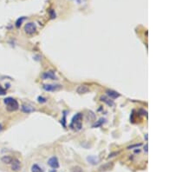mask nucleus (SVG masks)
<instances>
[{
  "label": "nucleus",
  "instance_id": "a878e982",
  "mask_svg": "<svg viewBox=\"0 0 195 172\" xmlns=\"http://www.w3.org/2000/svg\"><path fill=\"white\" fill-rule=\"evenodd\" d=\"M144 150L145 152H147V144H146L145 147H144Z\"/></svg>",
  "mask_w": 195,
  "mask_h": 172
},
{
  "label": "nucleus",
  "instance_id": "1a4fd4ad",
  "mask_svg": "<svg viewBox=\"0 0 195 172\" xmlns=\"http://www.w3.org/2000/svg\"><path fill=\"white\" fill-rule=\"evenodd\" d=\"M113 166H114V164H113V163H105V164H103V165H102L99 168V171L100 172H104V171H107V170H109V169H111L113 168Z\"/></svg>",
  "mask_w": 195,
  "mask_h": 172
},
{
  "label": "nucleus",
  "instance_id": "c85d7f7f",
  "mask_svg": "<svg viewBox=\"0 0 195 172\" xmlns=\"http://www.w3.org/2000/svg\"><path fill=\"white\" fill-rule=\"evenodd\" d=\"M50 172H56V169H53V170H51Z\"/></svg>",
  "mask_w": 195,
  "mask_h": 172
},
{
  "label": "nucleus",
  "instance_id": "2eb2a0df",
  "mask_svg": "<svg viewBox=\"0 0 195 172\" xmlns=\"http://www.w3.org/2000/svg\"><path fill=\"white\" fill-rule=\"evenodd\" d=\"M31 172H43V170L38 164H33L31 167Z\"/></svg>",
  "mask_w": 195,
  "mask_h": 172
},
{
  "label": "nucleus",
  "instance_id": "aec40b11",
  "mask_svg": "<svg viewBox=\"0 0 195 172\" xmlns=\"http://www.w3.org/2000/svg\"><path fill=\"white\" fill-rule=\"evenodd\" d=\"M104 122H105V119H100V120H99V123H98L97 124H95V125H94V127H98V126H100V125H102V124L103 123H104Z\"/></svg>",
  "mask_w": 195,
  "mask_h": 172
},
{
  "label": "nucleus",
  "instance_id": "f257e3e1",
  "mask_svg": "<svg viewBox=\"0 0 195 172\" xmlns=\"http://www.w3.org/2000/svg\"><path fill=\"white\" fill-rule=\"evenodd\" d=\"M82 114L77 113L73 116L71 121L70 127L76 130H80L82 129Z\"/></svg>",
  "mask_w": 195,
  "mask_h": 172
},
{
  "label": "nucleus",
  "instance_id": "423d86ee",
  "mask_svg": "<svg viewBox=\"0 0 195 172\" xmlns=\"http://www.w3.org/2000/svg\"><path fill=\"white\" fill-rule=\"evenodd\" d=\"M48 164L54 169L59 168V161H58L57 157H56V156H52V157H50V159H49Z\"/></svg>",
  "mask_w": 195,
  "mask_h": 172
},
{
  "label": "nucleus",
  "instance_id": "dca6fc26",
  "mask_svg": "<svg viewBox=\"0 0 195 172\" xmlns=\"http://www.w3.org/2000/svg\"><path fill=\"white\" fill-rule=\"evenodd\" d=\"M70 171L71 172H83L82 169L81 168V167H79V166H74V167H72V168H71V169H70Z\"/></svg>",
  "mask_w": 195,
  "mask_h": 172
},
{
  "label": "nucleus",
  "instance_id": "6e6552de",
  "mask_svg": "<svg viewBox=\"0 0 195 172\" xmlns=\"http://www.w3.org/2000/svg\"><path fill=\"white\" fill-rule=\"evenodd\" d=\"M89 91V88L87 85H79L76 88V92L78 94H85Z\"/></svg>",
  "mask_w": 195,
  "mask_h": 172
},
{
  "label": "nucleus",
  "instance_id": "bb28decb",
  "mask_svg": "<svg viewBox=\"0 0 195 172\" xmlns=\"http://www.w3.org/2000/svg\"><path fill=\"white\" fill-rule=\"evenodd\" d=\"M2 129H3V126H2V124L0 123V132L2 131Z\"/></svg>",
  "mask_w": 195,
  "mask_h": 172
},
{
  "label": "nucleus",
  "instance_id": "9d476101",
  "mask_svg": "<svg viewBox=\"0 0 195 172\" xmlns=\"http://www.w3.org/2000/svg\"><path fill=\"white\" fill-rule=\"evenodd\" d=\"M22 111H23L24 113H31V112H33L34 111H35V109H34L31 105H29V104H24L22 105Z\"/></svg>",
  "mask_w": 195,
  "mask_h": 172
},
{
  "label": "nucleus",
  "instance_id": "393cba45",
  "mask_svg": "<svg viewBox=\"0 0 195 172\" xmlns=\"http://www.w3.org/2000/svg\"><path fill=\"white\" fill-rule=\"evenodd\" d=\"M120 152H114V153H111V154H109V156H108V157H112V156H115V155H118Z\"/></svg>",
  "mask_w": 195,
  "mask_h": 172
},
{
  "label": "nucleus",
  "instance_id": "4468645a",
  "mask_svg": "<svg viewBox=\"0 0 195 172\" xmlns=\"http://www.w3.org/2000/svg\"><path fill=\"white\" fill-rule=\"evenodd\" d=\"M1 160H2L3 163H6V164H9V163H11L12 157H11L10 156H4L3 157L1 158Z\"/></svg>",
  "mask_w": 195,
  "mask_h": 172
},
{
  "label": "nucleus",
  "instance_id": "6ab92c4d",
  "mask_svg": "<svg viewBox=\"0 0 195 172\" xmlns=\"http://www.w3.org/2000/svg\"><path fill=\"white\" fill-rule=\"evenodd\" d=\"M66 120V112H64V115H63V120H61V123H63V127H65L66 126V123H65V121Z\"/></svg>",
  "mask_w": 195,
  "mask_h": 172
},
{
  "label": "nucleus",
  "instance_id": "f3484780",
  "mask_svg": "<svg viewBox=\"0 0 195 172\" xmlns=\"http://www.w3.org/2000/svg\"><path fill=\"white\" fill-rule=\"evenodd\" d=\"M95 116L92 111H89L87 115V119H88H88H89V120H95Z\"/></svg>",
  "mask_w": 195,
  "mask_h": 172
},
{
  "label": "nucleus",
  "instance_id": "b1692460",
  "mask_svg": "<svg viewBox=\"0 0 195 172\" xmlns=\"http://www.w3.org/2000/svg\"><path fill=\"white\" fill-rule=\"evenodd\" d=\"M140 145H141V144H140V143H139V144H134V145H132V146H129V147H128V149H133V148H135V147H139V146H140Z\"/></svg>",
  "mask_w": 195,
  "mask_h": 172
},
{
  "label": "nucleus",
  "instance_id": "7ed1b4c3",
  "mask_svg": "<svg viewBox=\"0 0 195 172\" xmlns=\"http://www.w3.org/2000/svg\"><path fill=\"white\" fill-rule=\"evenodd\" d=\"M24 31L29 35L34 34L36 31V25L34 23H27L24 25Z\"/></svg>",
  "mask_w": 195,
  "mask_h": 172
},
{
  "label": "nucleus",
  "instance_id": "f8f14e48",
  "mask_svg": "<svg viewBox=\"0 0 195 172\" xmlns=\"http://www.w3.org/2000/svg\"><path fill=\"white\" fill-rule=\"evenodd\" d=\"M87 161H88L89 163L93 164V165H95V164H97V163L100 162V159L98 158L97 156H88V157H87Z\"/></svg>",
  "mask_w": 195,
  "mask_h": 172
},
{
  "label": "nucleus",
  "instance_id": "39448f33",
  "mask_svg": "<svg viewBox=\"0 0 195 172\" xmlns=\"http://www.w3.org/2000/svg\"><path fill=\"white\" fill-rule=\"evenodd\" d=\"M61 88L62 86L59 84H44L43 85V90L46 91H58Z\"/></svg>",
  "mask_w": 195,
  "mask_h": 172
},
{
  "label": "nucleus",
  "instance_id": "a211bd4d",
  "mask_svg": "<svg viewBox=\"0 0 195 172\" xmlns=\"http://www.w3.org/2000/svg\"><path fill=\"white\" fill-rule=\"evenodd\" d=\"M24 19H25V17H20V18L18 19V21L16 22V26L18 27V28L21 25L22 23H23V21L24 20Z\"/></svg>",
  "mask_w": 195,
  "mask_h": 172
},
{
  "label": "nucleus",
  "instance_id": "412c9836",
  "mask_svg": "<svg viewBox=\"0 0 195 172\" xmlns=\"http://www.w3.org/2000/svg\"><path fill=\"white\" fill-rule=\"evenodd\" d=\"M5 94H6V91L0 86V96H4V95H5Z\"/></svg>",
  "mask_w": 195,
  "mask_h": 172
},
{
  "label": "nucleus",
  "instance_id": "20e7f679",
  "mask_svg": "<svg viewBox=\"0 0 195 172\" xmlns=\"http://www.w3.org/2000/svg\"><path fill=\"white\" fill-rule=\"evenodd\" d=\"M42 78H43V80H48V79H50V80H56V79H57L55 72L53 71L43 72V73L42 74Z\"/></svg>",
  "mask_w": 195,
  "mask_h": 172
},
{
  "label": "nucleus",
  "instance_id": "ddd939ff",
  "mask_svg": "<svg viewBox=\"0 0 195 172\" xmlns=\"http://www.w3.org/2000/svg\"><path fill=\"white\" fill-rule=\"evenodd\" d=\"M100 99H101V101L103 102V103H105V104H107L108 105L110 106V107H112V106L115 105V104H114L113 100H111V98H107V97H105V96H102Z\"/></svg>",
  "mask_w": 195,
  "mask_h": 172
},
{
  "label": "nucleus",
  "instance_id": "0eeeda50",
  "mask_svg": "<svg viewBox=\"0 0 195 172\" xmlns=\"http://www.w3.org/2000/svg\"><path fill=\"white\" fill-rule=\"evenodd\" d=\"M11 169L14 171H18L21 169V163L18 159H12L11 162Z\"/></svg>",
  "mask_w": 195,
  "mask_h": 172
},
{
  "label": "nucleus",
  "instance_id": "cd10ccee",
  "mask_svg": "<svg viewBox=\"0 0 195 172\" xmlns=\"http://www.w3.org/2000/svg\"><path fill=\"white\" fill-rule=\"evenodd\" d=\"M145 138H146V140H147V134H146L145 135Z\"/></svg>",
  "mask_w": 195,
  "mask_h": 172
},
{
  "label": "nucleus",
  "instance_id": "9b49d317",
  "mask_svg": "<svg viewBox=\"0 0 195 172\" xmlns=\"http://www.w3.org/2000/svg\"><path fill=\"white\" fill-rule=\"evenodd\" d=\"M106 92H107L108 96L109 97V98H111V99H115V98H117L120 97V94L118 93L117 91H112V90H108Z\"/></svg>",
  "mask_w": 195,
  "mask_h": 172
},
{
  "label": "nucleus",
  "instance_id": "4be33fe9",
  "mask_svg": "<svg viewBox=\"0 0 195 172\" xmlns=\"http://www.w3.org/2000/svg\"><path fill=\"white\" fill-rule=\"evenodd\" d=\"M38 102H39V103H42V104H43V103H45V102H46V99L45 98H43V97H38Z\"/></svg>",
  "mask_w": 195,
  "mask_h": 172
},
{
  "label": "nucleus",
  "instance_id": "f03ea898",
  "mask_svg": "<svg viewBox=\"0 0 195 172\" xmlns=\"http://www.w3.org/2000/svg\"><path fill=\"white\" fill-rule=\"evenodd\" d=\"M4 103L6 104L7 106V109L9 111H15L18 109V103L17 100H15L14 98H6L4 100Z\"/></svg>",
  "mask_w": 195,
  "mask_h": 172
},
{
  "label": "nucleus",
  "instance_id": "5701e85b",
  "mask_svg": "<svg viewBox=\"0 0 195 172\" xmlns=\"http://www.w3.org/2000/svg\"><path fill=\"white\" fill-rule=\"evenodd\" d=\"M50 13L51 18H54V17H56V13H55V11H54L53 10H50Z\"/></svg>",
  "mask_w": 195,
  "mask_h": 172
}]
</instances>
